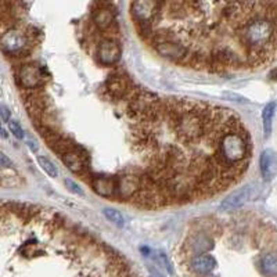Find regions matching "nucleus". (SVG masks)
<instances>
[{
    "label": "nucleus",
    "mask_w": 277,
    "mask_h": 277,
    "mask_svg": "<svg viewBox=\"0 0 277 277\" xmlns=\"http://www.w3.org/2000/svg\"><path fill=\"white\" fill-rule=\"evenodd\" d=\"M237 35L241 45L249 52L262 55L275 42L276 25L268 17H255L240 27Z\"/></svg>",
    "instance_id": "1"
},
{
    "label": "nucleus",
    "mask_w": 277,
    "mask_h": 277,
    "mask_svg": "<svg viewBox=\"0 0 277 277\" xmlns=\"http://www.w3.org/2000/svg\"><path fill=\"white\" fill-rule=\"evenodd\" d=\"M219 151L222 157V162L227 166H233V164L244 161L248 155V144L244 135L237 132H230L221 138Z\"/></svg>",
    "instance_id": "2"
},
{
    "label": "nucleus",
    "mask_w": 277,
    "mask_h": 277,
    "mask_svg": "<svg viewBox=\"0 0 277 277\" xmlns=\"http://www.w3.org/2000/svg\"><path fill=\"white\" fill-rule=\"evenodd\" d=\"M176 133L183 140H195L202 136L204 121L198 111L185 110L176 118Z\"/></svg>",
    "instance_id": "3"
},
{
    "label": "nucleus",
    "mask_w": 277,
    "mask_h": 277,
    "mask_svg": "<svg viewBox=\"0 0 277 277\" xmlns=\"http://www.w3.org/2000/svg\"><path fill=\"white\" fill-rule=\"evenodd\" d=\"M259 195V187L256 185H247L239 190L229 194L221 204V208L223 211H234L239 209L247 202L255 200Z\"/></svg>",
    "instance_id": "4"
},
{
    "label": "nucleus",
    "mask_w": 277,
    "mask_h": 277,
    "mask_svg": "<svg viewBox=\"0 0 277 277\" xmlns=\"http://www.w3.org/2000/svg\"><path fill=\"white\" fill-rule=\"evenodd\" d=\"M121 54H122V50L115 39L104 38L101 39L97 45V50H96L97 60L106 67L115 65L121 58Z\"/></svg>",
    "instance_id": "5"
},
{
    "label": "nucleus",
    "mask_w": 277,
    "mask_h": 277,
    "mask_svg": "<svg viewBox=\"0 0 277 277\" xmlns=\"http://www.w3.org/2000/svg\"><path fill=\"white\" fill-rule=\"evenodd\" d=\"M155 45L157 53L169 60H182L189 53V49L175 38H158Z\"/></svg>",
    "instance_id": "6"
},
{
    "label": "nucleus",
    "mask_w": 277,
    "mask_h": 277,
    "mask_svg": "<svg viewBox=\"0 0 277 277\" xmlns=\"http://www.w3.org/2000/svg\"><path fill=\"white\" fill-rule=\"evenodd\" d=\"M161 8V4L158 1L153 0H140L133 1L131 4V13L133 18L140 24H150Z\"/></svg>",
    "instance_id": "7"
},
{
    "label": "nucleus",
    "mask_w": 277,
    "mask_h": 277,
    "mask_svg": "<svg viewBox=\"0 0 277 277\" xmlns=\"http://www.w3.org/2000/svg\"><path fill=\"white\" fill-rule=\"evenodd\" d=\"M0 46L6 53L16 54L23 52L27 46V35L21 29L10 28L0 38Z\"/></svg>",
    "instance_id": "8"
},
{
    "label": "nucleus",
    "mask_w": 277,
    "mask_h": 277,
    "mask_svg": "<svg viewBox=\"0 0 277 277\" xmlns=\"http://www.w3.org/2000/svg\"><path fill=\"white\" fill-rule=\"evenodd\" d=\"M18 79L20 83L25 89H36L42 85L43 82V75L39 67L33 65V64H27L23 65L20 72H18Z\"/></svg>",
    "instance_id": "9"
},
{
    "label": "nucleus",
    "mask_w": 277,
    "mask_h": 277,
    "mask_svg": "<svg viewBox=\"0 0 277 277\" xmlns=\"http://www.w3.org/2000/svg\"><path fill=\"white\" fill-rule=\"evenodd\" d=\"M259 168L263 180L269 182L277 176V153L273 150H265L259 158Z\"/></svg>",
    "instance_id": "10"
},
{
    "label": "nucleus",
    "mask_w": 277,
    "mask_h": 277,
    "mask_svg": "<svg viewBox=\"0 0 277 277\" xmlns=\"http://www.w3.org/2000/svg\"><path fill=\"white\" fill-rule=\"evenodd\" d=\"M140 189V180L136 176H122L116 180V193L121 200H129Z\"/></svg>",
    "instance_id": "11"
},
{
    "label": "nucleus",
    "mask_w": 277,
    "mask_h": 277,
    "mask_svg": "<svg viewBox=\"0 0 277 277\" xmlns=\"http://www.w3.org/2000/svg\"><path fill=\"white\" fill-rule=\"evenodd\" d=\"M92 189L100 197H112L116 193V180L107 176L94 177L92 180Z\"/></svg>",
    "instance_id": "12"
},
{
    "label": "nucleus",
    "mask_w": 277,
    "mask_h": 277,
    "mask_svg": "<svg viewBox=\"0 0 277 277\" xmlns=\"http://www.w3.org/2000/svg\"><path fill=\"white\" fill-rule=\"evenodd\" d=\"M215 258L208 254L197 255L192 259V269L198 275H208L215 269Z\"/></svg>",
    "instance_id": "13"
},
{
    "label": "nucleus",
    "mask_w": 277,
    "mask_h": 277,
    "mask_svg": "<svg viewBox=\"0 0 277 277\" xmlns=\"http://www.w3.org/2000/svg\"><path fill=\"white\" fill-rule=\"evenodd\" d=\"M189 247L193 252H195L197 255H202L204 252L214 248V240L205 233H198V234H194L190 239Z\"/></svg>",
    "instance_id": "14"
},
{
    "label": "nucleus",
    "mask_w": 277,
    "mask_h": 277,
    "mask_svg": "<svg viewBox=\"0 0 277 277\" xmlns=\"http://www.w3.org/2000/svg\"><path fill=\"white\" fill-rule=\"evenodd\" d=\"M93 23L101 31L108 29L112 25V23H114V13H112V10L107 7L97 8L94 11V14H93Z\"/></svg>",
    "instance_id": "15"
},
{
    "label": "nucleus",
    "mask_w": 277,
    "mask_h": 277,
    "mask_svg": "<svg viewBox=\"0 0 277 277\" xmlns=\"http://www.w3.org/2000/svg\"><path fill=\"white\" fill-rule=\"evenodd\" d=\"M61 160L67 165V168L72 170V172H75V173H81L86 168L82 155L79 154L78 151H75V150H69L67 153H64L61 155Z\"/></svg>",
    "instance_id": "16"
},
{
    "label": "nucleus",
    "mask_w": 277,
    "mask_h": 277,
    "mask_svg": "<svg viewBox=\"0 0 277 277\" xmlns=\"http://www.w3.org/2000/svg\"><path fill=\"white\" fill-rule=\"evenodd\" d=\"M259 270L263 276L275 277L277 276V255L266 254L263 255L259 261Z\"/></svg>",
    "instance_id": "17"
},
{
    "label": "nucleus",
    "mask_w": 277,
    "mask_h": 277,
    "mask_svg": "<svg viewBox=\"0 0 277 277\" xmlns=\"http://www.w3.org/2000/svg\"><path fill=\"white\" fill-rule=\"evenodd\" d=\"M107 87L110 92L112 93L116 97H121L128 92V83L125 77H111L108 79Z\"/></svg>",
    "instance_id": "18"
},
{
    "label": "nucleus",
    "mask_w": 277,
    "mask_h": 277,
    "mask_svg": "<svg viewBox=\"0 0 277 277\" xmlns=\"http://www.w3.org/2000/svg\"><path fill=\"white\" fill-rule=\"evenodd\" d=\"M276 111V103H269L262 111V121H263V131L265 135L269 136L272 131V122H273V116Z\"/></svg>",
    "instance_id": "19"
},
{
    "label": "nucleus",
    "mask_w": 277,
    "mask_h": 277,
    "mask_svg": "<svg viewBox=\"0 0 277 277\" xmlns=\"http://www.w3.org/2000/svg\"><path fill=\"white\" fill-rule=\"evenodd\" d=\"M36 160H38L39 166L42 168V170L46 173L47 176L53 177V179L58 177V169H57V166L54 165V162L52 160H49L47 157H43V155H39Z\"/></svg>",
    "instance_id": "20"
},
{
    "label": "nucleus",
    "mask_w": 277,
    "mask_h": 277,
    "mask_svg": "<svg viewBox=\"0 0 277 277\" xmlns=\"http://www.w3.org/2000/svg\"><path fill=\"white\" fill-rule=\"evenodd\" d=\"M103 214H104V216L112 224H115L118 227H123L125 226V218H123V215L119 211H116L114 208L107 207L103 209Z\"/></svg>",
    "instance_id": "21"
},
{
    "label": "nucleus",
    "mask_w": 277,
    "mask_h": 277,
    "mask_svg": "<svg viewBox=\"0 0 277 277\" xmlns=\"http://www.w3.org/2000/svg\"><path fill=\"white\" fill-rule=\"evenodd\" d=\"M64 185H65V187L68 189L69 192L74 193V194H77V195H83L85 193H83V190H82V187L78 185L75 180H72V179H65L64 180Z\"/></svg>",
    "instance_id": "22"
},
{
    "label": "nucleus",
    "mask_w": 277,
    "mask_h": 277,
    "mask_svg": "<svg viewBox=\"0 0 277 277\" xmlns=\"http://www.w3.org/2000/svg\"><path fill=\"white\" fill-rule=\"evenodd\" d=\"M8 129H10V132H11V133H13L17 138H25L24 129L21 128V125L17 122V121H10V122H8Z\"/></svg>",
    "instance_id": "23"
},
{
    "label": "nucleus",
    "mask_w": 277,
    "mask_h": 277,
    "mask_svg": "<svg viewBox=\"0 0 277 277\" xmlns=\"http://www.w3.org/2000/svg\"><path fill=\"white\" fill-rule=\"evenodd\" d=\"M13 162L8 158L7 155H4L3 153H0V168H11Z\"/></svg>",
    "instance_id": "24"
},
{
    "label": "nucleus",
    "mask_w": 277,
    "mask_h": 277,
    "mask_svg": "<svg viewBox=\"0 0 277 277\" xmlns=\"http://www.w3.org/2000/svg\"><path fill=\"white\" fill-rule=\"evenodd\" d=\"M158 259H160V262H161L162 265H164V268L166 269V272H169V273L173 272V270H172V266H170L169 261H168V258H166V255L160 252V255H158Z\"/></svg>",
    "instance_id": "25"
},
{
    "label": "nucleus",
    "mask_w": 277,
    "mask_h": 277,
    "mask_svg": "<svg viewBox=\"0 0 277 277\" xmlns=\"http://www.w3.org/2000/svg\"><path fill=\"white\" fill-rule=\"evenodd\" d=\"M0 118L4 122H10V110L6 106H1V104H0Z\"/></svg>",
    "instance_id": "26"
},
{
    "label": "nucleus",
    "mask_w": 277,
    "mask_h": 277,
    "mask_svg": "<svg viewBox=\"0 0 277 277\" xmlns=\"http://www.w3.org/2000/svg\"><path fill=\"white\" fill-rule=\"evenodd\" d=\"M27 144H28V147L31 148L33 153H36V151H38L39 147H38V144H36V141H35V140H33L32 138H29V136L27 138Z\"/></svg>",
    "instance_id": "27"
},
{
    "label": "nucleus",
    "mask_w": 277,
    "mask_h": 277,
    "mask_svg": "<svg viewBox=\"0 0 277 277\" xmlns=\"http://www.w3.org/2000/svg\"><path fill=\"white\" fill-rule=\"evenodd\" d=\"M270 78H272V79H277V68L273 69V71L270 72Z\"/></svg>",
    "instance_id": "28"
},
{
    "label": "nucleus",
    "mask_w": 277,
    "mask_h": 277,
    "mask_svg": "<svg viewBox=\"0 0 277 277\" xmlns=\"http://www.w3.org/2000/svg\"><path fill=\"white\" fill-rule=\"evenodd\" d=\"M0 136H1V138H7V133H6V131H4V129H1V128H0Z\"/></svg>",
    "instance_id": "29"
},
{
    "label": "nucleus",
    "mask_w": 277,
    "mask_h": 277,
    "mask_svg": "<svg viewBox=\"0 0 277 277\" xmlns=\"http://www.w3.org/2000/svg\"><path fill=\"white\" fill-rule=\"evenodd\" d=\"M150 277H161V276H157V275H151Z\"/></svg>",
    "instance_id": "30"
}]
</instances>
